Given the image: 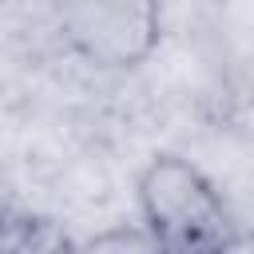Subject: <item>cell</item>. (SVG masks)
Masks as SVG:
<instances>
[{"label":"cell","mask_w":254,"mask_h":254,"mask_svg":"<svg viewBox=\"0 0 254 254\" xmlns=\"http://www.w3.org/2000/svg\"><path fill=\"white\" fill-rule=\"evenodd\" d=\"M222 254H254V230H238Z\"/></svg>","instance_id":"cell-5"},{"label":"cell","mask_w":254,"mask_h":254,"mask_svg":"<svg viewBox=\"0 0 254 254\" xmlns=\"http://www.w3.org/2000/svg\"><path fill=\"white\" fill-rule=\"evenodd\" d=\"M139 226L163 254H222L238 234L222 190L183 155H151L135 179Z\"/></svg>","instance_id":"cell-1"},{"label":"cell","mask_w":254,"mask_h":254,"mask_svg":"<svg viewBox=\"0 0 254 254\" xmlns=\"http://www.w3.org/2000/svg\"><path fill=\"white\" fill-rule=\"evenodd\" d=\"M56 32L71 56L99 71H131L163 40V12L147 0H83L56 8Z\"/></svg>","instance_id":"cell-2"},{"label":"cell","mask_w":254,"mask_h":254,"mask_svg":"<svg viewBox=\"0 0 254 254\" xmlns=\"http://www.w3.org/2000/svg\"><path fill=\"white\" fill-rule=\"evenodd\" d=\"M75 250L79 242L64 230V222L20 198H0V254H75Z\"/></svg>","instance_id":"cell-3"},{"label":"cell","mask_w":254,"mask_h":254,"mask_svg":"<svg viewBox=\"0 0 254 254\" xmlns=\"http://www.w3.org/2000/svg\"><path fill=\"white\" fill-rule=\"evenodd\" d=\"M75 254H163L151 234L135 222H119V226H107L99 234H91L87 242H79Z\"/></svg>","instance_id":"cell-4"}]
</instances>
